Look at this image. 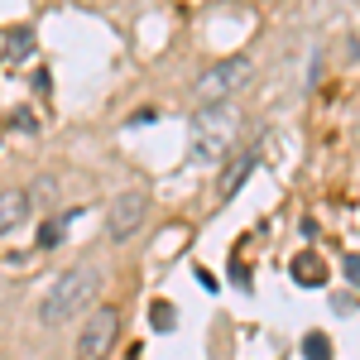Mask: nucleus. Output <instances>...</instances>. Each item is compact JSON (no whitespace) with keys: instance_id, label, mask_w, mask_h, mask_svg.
<instances>
[{"instance_id":"obj_9","label":"nucleus","mask_w":360,"mask_h":360,"mask_svg":"<svg viewBox=\"0 0 360 360\" xmlns=\"http://www.w3.org/2000/svg\"><path fill=\"white\" fill-rule=\"evenodd\" d=\"M34 53V29H10V39H5V58H10V63H25V58Z\"/></svg>"},{"instance_id":"obj_3","label":"nucleus","mask_w":360,"mask_h":360,"mask_svg":"<svg viewBox=\"0 0 360 360\" xmlns=\"http://www.w3.org/2000/svg\"><path fill=\"white\" fill-rule=\"evenodd\" d=\"M250 72H255L250 58H226V63H217V68H207V72L197 77V86H193L197 106H217V101H226L231 91H240V86L250 82Z\"/></svg>"},{"instance_id":"obj_5","label":"nucleus","mask_w":360,"mask_h":360,"mask_svg":"<svg viewBox=\"0 0 360 360\" xmlns=\"http://www.w3.org/2000/svg\"><path fill=\"white\" fill-rule=\"evenodd\" d=\"M144 217H149V197H144V193L115 197L111 212H106V231H111V240H125V236H135Z\"/></svg>"},{"instance_id":"obj_8","label":"nucleus","mask_w":360,"mask_h":360,"mask_svg":"<svg viewBox=\"0 0 360 360\" xmlns=\"http://www.w3.org/2000/svg\"><path fill=\"white\" fill-rule=\"evenodd\" d=\"M255 168H259V154H245V159H240V164H236V168L221 178V197H236V193H240V183H245Z\"/></svg>"},{"instance_id":"obj_7","label":"nucleus","mask_w":360,"mask_h":360,"mask_svg":"<svg viewBox=\"0 0 360 360\" xmlns=\"http://www.w3.org/2000/svg\"><path fill=\"white\" fill-rule=\"evenodd\" d=\"M29 217V193H0V231H10V226H20Z\"/></svg>"},{"instance_id":"obj_14","label":"nucleus","mask_w":360,"mask_h":360,"mask_svg":"<svg viewBox=\"0 0 360 360\" xmlns=\"http://www.w3.org/2000/svg\"><path fill=\"white\" fill-rule=\"evenodd\" d=\"M154 120H159V111H154V106H139V111L130 115V125H154Z\"/></svg>"},{"instance_id":"obj_4","label":"nucleus","mask_w":360,"mask_h":360,"mask_svg":"<svg viewBox=\"0 0 360 360\" xmlns=\"http://www.w3.org/2000/svg\"><path fill=\"white\" fill-rule=\"evenodd\" d=\"M115 332H120V312L115 307H91V317H86L82 332H77V360H101L111 351Z\"/></svg>"},{"instance_id":"obj_11","label":"nucleus","mask_w":360,"mask_h":360,"mask_svg":"<svg viewBox=\"0 0 360 360\" xmlns=\"http://www.w3.org/2000/svg\"><path fill=\"white\" fill-rule=\"evenodd\" d=\"M58 240H63V221H44L39 226V250H58Z\"/></svg>"},{"instance_id":"obj_6","label":"nucleus","mask_w":360,"mask_h":360,"mask_svg":"<svg viewBox=\"0 0 360 360\" xmlns=\"http://www.w3.org/2000/svg\"><path fill=\"white\" fill-rule=\"evenodd\" d=\"M293 278H298L303 288H322V283H327V264H322V255H317V250H303V255L293 259Z\"/></svg>"},{"instance_id":"obj_1","label":"nucleus","mask_w":360,"mask_h":360,"mask_svg":"<svg viewBox=\"0 0 360 360\" xmlns=\"http://www.w3.org/2000/svg\"><path fill=\"white\" fill-rule=\"evenodd\" d=\"M101 288V269L96 264H77V269H68V274L53 278V288H49V298L39 307V322L44 327H58V322H68L77 307H86V298Z\"/></svg>"},{"instance_id":"obj_10","label":"nucleus","mask_w":360,"mask_h":360,"mask_svg":"<svg viewBox=\"0 0 360 360\" xmlns=\"http://www.w3.org/2000/svg\"><path fill=\"white\" fill-rule=\"evenodd\" d=\"M303 356L307 360H332V341H327L322 332H307L303 336Z\"/></svg>"},{"instance_id":"obj_15","label":"nucleus","mask_w":360,"mask_h":360,"mask_svg":"<svg viewBox=\"0 0 360 360\" xmlns=\"http://www.w3.org/2000/svg\"><path fill=\"white\" fill-rule=\"evenodd\" d=\"M341 274H346V283H356V278H360V259H356V255H346V264H341Z\"/></svg>"},{"instance_id":"obj_2","label":"nucleus","mask_w":360,"mask_h":360,"mask_svg":"<svg viewBox=\"0 0 360 360\" xmlns=\"http://www.w3.org/2000/svg\"><path fill=\"white\" fill-rule=\"evenodd\" d=\"M236 125H240V115L231 101H217V106H202L193 115V125H188V139H193V159L202 164H217L226 159V149H231V139H236Z\"/></svg>"},{"instance_id":"obj_16","label":"nucleus","mask_w":360,"mask_h":360,"mask_svg":"<svg viewBox=\"0 0 360 360\" xmlns=\"http://www.w3.org/2000/svg\"><path fill=\"white\" fill-rule=\"evenodd\" d=\"M332 307H336V312H356V298H351V293H336Z\"/></svg>"},{"instance_id":"obj_13","label":"nucleus","mask_w":360,"mask_h":360,"mask_svg":"<svg viewBox=\"0 0 360 360\" xmlns=\"http://www.w3.org/2000/svg\"><path fill=\"white\" fill-rule=\"evenodd\" d=\"M154 332H173V307L154 303Z\"/></svg>"},{"instance_id":"obj_12","label":"nucleus","mask_w":360,"mask_h":360,"mask_svg":"<svg viewBox=\"0 0 360 360\" xmlns=\"http://www.w3.org/2000/svg\"><path fill=\"white\" fill-rule=\"evenodd\" d=\"M10 125H15V130H25V135H34V130H39V120H34V111H29V106H15V111H10Z\"/></svg>"}]
</instances>
